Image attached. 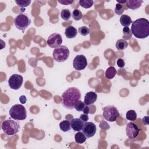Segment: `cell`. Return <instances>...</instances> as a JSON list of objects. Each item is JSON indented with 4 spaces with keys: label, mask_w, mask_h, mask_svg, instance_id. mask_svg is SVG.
<instances>
[{
    "label": "cell",
    "mask_w": 149,
    "mask_h": 149,
    "mask_svg": "<svg viewBox=\"0 0 149 149\" xmlns=\"http://www.w3.org/2000/svg\"><path fill=\"white\" fill-rule=\"evenodd\" d=\"M81 98V93L76 87H69L62 95V105L65 108H74L76 102Z\"/></svg>",
    "instance_id": "1"
},
{
    "label": "cell",
    "mask_w": 149,
    "mask_h": 149,
    "mask_svg": "<svg viewBox=\"0 0 149 149\" xmlns=\"http://www.w3.org/2000/svg\"><path fill=\"white\" fill-rule=\"evenodd\" d=\"M131 31L135 37L143 39L149 36V22L145 18H139L132 23Z\"/></svg>",
    "instance_id": "2"
},
{
    "label": "cell",
    "mask_w": 149,
    "mask_h": 149,
    "mask_svg": "<svg viewBox=\"0 0 149 149\" xmlns=\"http://www.w3.org/2000/svg\"><path fill=\"white\" fill-rule=\"evenodd\" d=\"M9 115L15 120H24L27 117L26 109L21 104H15L10 109Z\"/></svg>",
    "instance_id": "3"
},
{
    "label": "cell",
    "mask_w": 149,
    "mask_h": 149,
    "mask_svg": "<svg viewBox=\"0 0 149 149\" xmlns=\"http://www.w3.org/2000/svg\"><path fill=\"white\" fill-rule=\"evenodd\" d=\"M1 128L6 134L13 136L19 132L20 126L16 122L11 119H8L5 120L2 122Z\"/></svg>",
    "instance_id": "4"
},
{
    "label": "cell",
    "mask_w": 149,
    "mask_h": 149,
    "mask_svg": "<svg viewBox=\"0 0 149 149\" xmlns=\"http://www.w3.org/2000/svg\"><path fill=\"white\" fill-rule=\"evenodd\" d=\"M53 58L58 62H63L67 60L69 56V50L65 45H61L54 49Z\"/></svg>",
    "instance_id": "5"
},
{
    "label": "cell",
    "mask_w": 149,
    "mask_h": 149,
    "mask_svg": "<svg viewBox=\"0 0 149 149\" xmlns=\"http://www.w3.org/2000/svg\"><path fill=\"white\" fill-rule=\"evenodd\" d=\"M14 24L16 27L24 33V30L31 24V20L24 14H19L14 19Z\"/></svg>",
    "instance_id": "6"
},
{
    "label": "cell",
    "mask_w": 149,
    "mask_h": 149,
    "mask_svg": "<svg viewBox=\"0 0 149 149\" xmlns=\"http://www.w3.org/2000/svg\"><path fill=\"white\" fill-rule=\"evenodd\" d=\"M103 116L109 122H114L120 114L118 109L113 105H107L102 108Z\"/></svg>",
    "instance_id": "7"
},
{
    "label": "cell",
    "mask_w": 149,
    "mask_h": 149,
    "mask_svg": "<svg viewBox=\"0 0 149 149\" xmlns=\"http://www.w3.org/2000/svg\"><path fill=\"white\" fill-rule=\"evenodd\" d=\"M23 77L18 74H12L8 80V84L10 88L13 90H18L20 88L23 84Z\"/></svg>",
    "instance_id": "8"
},
{
    "label": "cell",
    "mask_w": 149,
    "mask_h": 149,
    "mask_svg": "<svg viewBox=\"0 0 149 149\" xmlns=\"http://www.w3.org/2000/svg\"><path fill=\"white\" fill-rule=\"evenodd\" d=\"M87 65V61L83 55H78L73 59V66L77 70H84Z\"/></svg>",
    "instance_id": "9"
},
{
    "label": "cell",
    "mask_w": 149,
    "mask_h": 149,
    "mask_svg": "<svg viewBox=\"0 0 149 149\" xmlns=\"http://www.w3.org/2000/svg\"><path fill=\"white\" fill-rule=\"evenodd\" d=\"M81 130L87 138H90L93 137L95 134L97 127L94 123L86 122L84 123Z\"/></svg>",
    "instance_id": "10"
},
{
    "label": "cell",
    "mask_w": 149,
    "mask_h": 149,
    "mask_svg": "<svg viewBox=\"0 0 149 149\" xmlns=\"http://www.w3.org/2000/svg\"><path fill=\"white\" fill-rule=\"evenodd\" d=\"M48 45L52 48H56L61 45L62 43V38L61 34L58 33L51 34L47 39Z\"/></svg>",
    "instance_id": "11"
},
{
    "label": "cell",
    "mask_w": 149,
    "mask_h": 149,
    "mask_svg": "<svg viewBox=\"0 0 149 149\" xmlns=\"http://www.w3.org/2000/svg\"><path fill=\"white\" fill-rule=\"evenodd\" d=\"M140 129L136 124L133 122L127 123L126 127V133L127 137L130 139H134L136 138L140 132Z\"/></svg>",
    "instance_id": "12"
},
{
    "label": "cell",
    "mask_w": 149,
    "mask_h": 149,
    "mask_svg": "<svg viewBox=\"0 0 149 149\" xmlns=\"http://www.w3.org/2000/svg\"><path fill=\"white\" fill-rule=\"evenodd\" d=\"M97 99V95L95 92L89 91L84 96V103L86 105L93 104Z\"/></svg>",
    "instance_id": "13"
},
{
    "label": "cell",
    "mask_w": 149,
    "mask_h": 149,
    "mask_svg": "<svg viewBox=\"0 0 149 149\" xmlns=\"http://www.w3.org/2000/svg\"><path fill=\"white\" fill-rule=\"evenodd\" d=\"M84 122L80 118H73L70 122V126L72 129L77 132L81 130Z\"/></svg>",
    "instance_id": "14"
},
{
    "label": "cell",
    "mask_w": 149,
    "mask_h": 149,
    "mask_svg": "<svg viewBox=\"0 0 149 149\" xmlns=\"http://www.w3.org/2000/svg\"><path fill=\"white\" fill-rule=\"evenodd\" d=\"M143 2V1L141 0H128L126 1V3L128 8L132 10H136L141 6Z\"/></svg>",
    "instance_id": "15"
},
{
    "label": "cell",
    "mask_w": 149,
    "mask_h": 149,
    "mask_svg": "<svg viewBox=\"0 0 149 149\" xmlns=\"http://www.w3.org/2000/svg\"><path fill=\"white\" fill-rule=\"evenodd\" d=\"M65 34L68 38H73L76 36L77 31L73 26H69L65 29Z\"/></svg>",
    "instance_id": "16"
},
{
    "label": "cell",
    "mask_w": 149,
    "mask_h": 149,
    "mask_svg": "<svg viewBox=\"0 0 149 149\" xmlns=\"http://www.w3.org/2000/svg\"><path fill=\"white\" fill-rule=\"evenodd\" d=\"M120 23L124 27H128L132 23L131 17L127 15H122L120 17Z\"/></svg>",
    "instance_id": "17"
},
{
    "label": "cell",
    "mask_w": 149,
    "mask_h": 149,
    "mask_svg": "<svg viewBox=\"0 0 149 149\" xmlns=\"http://www.w3.org/2000/svg\"><path fill=\"white\" fill-rule=\"evenodd\" d=\"M116 73L117 71L116 69L113 66H110L106 70L105 72V76L107 79H112L115 76Z\"/></svg>",
    "instance_id": "18"
},
{
    "label": "cell",
    "mask_w": 149,
    "mask_h": 149,
    "mask_svg": "<svg viewBox=\"0 0 149 149\" xmlns=\"http://www.w3.org/2000/svg\"><path fill=\"white\" fill-rule=\"evenodd\" d=\"M59 128L62 131L64 132H68L71 128L70 122L68 120H62L59 123Z\"/></svg>",
    "instance_id": "19"
},
{
    "label": "cell",
    "mask_w": 149,
    "mask_h": 149,
    "mask_svg": "<svg viewBox=\"0 0 149 149\" xmlns=\"http://www.w3.org/2000/svg\"><path fill=\"white\" fill-rule=\"evenodd\" d=\"M74 139H75V141L78 143V144H82L84 142L86 141L87 137L84 134V133L83 132H78L77 133L75 134L74 135Z\"/></svg>",
    "instance_id": "20"
},
{
    "label": "cell",
    "mask_w": 149,
    "mask_h": 149,
    "mask_svg": "<svg viewBox=\"0 0 149 149\" xmlns=\"http://www.w3.org/2000/svg\"><path fill=\"white\" fill-rule=\"evenodd\" d=\"M115 46H116V48L117 49L123 50L127 47L128 43L126 40H125L123 39H119V40H117Z\"/></svg>",
    "instance_id": "21"
},
{
    "label": "cell",
    "mask_w": 149,
    "mask_h": 149,
    "mask_svg": "<svg viewBox=\"0 0 149 149\" xmlns=\"http://www.w3.org/2000/svg\"><path fill=\"white\" fill-rule=\"evenodd\" d=\"M132 33L130 29L128 27H124L123 29V38L125 40H128L131 39Z\"/></svg>",
    "instance_id": "22"
},
{
    "label": "cell",
    "mask_w": 149,
    "mask_h": 149,
    "mask_svg": "<svg viewBox=\"0 0 149 149\" xmlns=\"http://www.w3.org/2000/svg\"><path fill=\"white\" fill-rule=\"evenodd\" d=\"M126 118L130 121H134L137 119V113L134 110H129L126 112Z\"/></svg>",
    "instance_id": "23"
},
{
    "label": "cell",
    "mask_w": 149,
    "mask_h": 149,
    "mask_svg": "<svg viewBox=\"0 0 149 149\" xmlns=\"http://www.w3.org/2000/svg\"><path fill=\"white\" fill-rule=\"evenodd\" d=\"M61 16L63 20L68 21L71 17V13L69 9H63L61 12Z\"/></svg>",
    "instance_id": "24"
},
{
    "label": "cell",
    "mask_w": 149,
    "mask_h": 149,
    "mask_svg": "<svg viewBox=\"0 0 149 149\" xmlns=\"http://www.w3.org/2000/svg\"><path fill=\"white\" fill-rule=\"evenodd\" d=\"M94 3L93 1H88V0H80L79 4L80 5L86 9L91 8Z\"/></svg>",
    "instance_id": "25"
},
{
    "label": "cell",
    "mask_w": 149,
    "mask_h": 149,
    "mask_svg": "<svg viewBox=\"0 0 149 149\" xmlns=\"http://www.w3.org/2000/svg\"><path fill=\"white\" fill-rule=\"evenodd\" d=\"M72 16L75 20H80L83 17V14L79 9H74L72 12Z\"/></svg>",
    "instance_id": "26"
},
{
    "label": "cell",
    "mask_w": 149,
    "mask_h": 149,
    "mask_svg": "<svg viewBox=\"0 0 149 149\" xmlns=\"http://www.w3.org/2000/svg\"><path fill=\"white\" fill-rule=\"evenodd\" d=\"M86 105L85 104L84 102H83L82 101L79 100L76 102V104L74 105V108L76 109V111L80 112L83 110V109L84 108Z\"/></svg>",
    "instance_id": "27"
},
{
    "label": "cell",
    "mask_w": 149,
    "mask_h": 149,
    "mask_svg": "<svg viewBox=\"0 0 149 149\" xmlns=\"http://www.w3.org/2000/svg\"><path fill=\"white\" fill-rule=\"evenodd\" d=\"M124 10H125V9L122 4H120L118 3L116 4L115 8V13L116 14L118 15H120L121 14L123 13Z\"/></svg>",
    "instance_id": "28"
},
{
    "label": "cell",
    "mask_w": 149,
    "mask_h": 149,
    "mask_svg": "<svg viewBox=\"0 0 149 149\" xmlns=\"http://www.w3.org/2000/svg\"><path fill=\"white\" fill-rule=\"evenodd\" d=\"M15 2L16 3V4L21 7V8H24L26 6H28L30 3H31V1L30 0H22V1H15Z\"/></svg>",
    "instance_id": "29"
},
{
    "label": "cell",
    "mask_w": 149,
    "mask_h": 149,
    "mask_svg": "<svg viewBox=\"0 0 149 149\" xmlns=\"http://www.w3.org/2000/svg\"><path fill=\"white\" fill-rule=\"evenodd\" d=\"M79 33L83 36H86L90 34V30L86 26H82L79 28L78 29Z\"/></svg>",
    "instance_id": "30"
},
{
    "label": "cell",
    "mask_w": 149,
    "mask_h": 149,
    "mask_svg": "<svg viewBox=\"0 0 149 149\" xmlns=\"http://www.w3.org/2000/svg\"><path fill=\"white\" fill-rule=\"evenodd\" d=\"M58 2L62 5H68L71 4L73 2V0H58Z\"/></svg>",
    "instance_id": "31"
},
{
    "label": "cell",
    "mask_w": 149,
    "mask_h": 149,
    "mask_svg": "<svg viewBox=\"0 0 149 149\" xmlns=\"http://www.w3.org/2000/svg\"><path fill=\"white\" fill-rule=\"evenodd\" d=\"M116 63H117V65H118V67H119V68H123V67L125 66V62H124V61H123L122 59H121V58L118 59L117 60Z\"/></svg>",
    "instance_id": "32"
},
{
    "label": "cell",
    "mask_w": 149,
    "mask_h": 149,
    "mask_svg": "<svg viewBox=\"0 0 149 149\" xmlns=\"http://www.w3.org/2000/svg\"><path fill=\"white\" fill-rule=\"evenodd\" d=\"M80 119L84 123V122H86L88 120V116L87 115L84 114V113L81 114L80 116Z\"/></svg>",
    "instance_id": "33"
},
{
    "label": "cell",
    "mask_w": 149,
    "mask_h": 149,
    "mask_svg": "<svg viewBox=\"0 0 149 149\" xmlns=\"http://www.w3.org/2000/svg\"><path fill=\"white\" fill-rule=\"evenodd\" d=\"M83 112V113L84 114L88 115V113H90V107H88V105H86V107H84V108L83 109V110L82 111Z\"/></svg>",
    "instance_id": "34"
},
{
    "label": "cell",
    "mask_w": 149,
    "mask_h": 149,
    "mask_svg": "<svg viewBox=\"0 0 149 149\" xmlns=\"http://www.w3.org/2000/svg\"><path fill=\"white\" fill-rule=\"evenodd\" d=\"M19 101L20 102L22 103V104H25L26 102V96L25 95H21L20 97H19Z\"/></svg>",
    "instance_id": "35"
},
{
    "label": "cell",
    "mask_w": 149,
    "mask_h": 149,
    "mask_svg": "<svg viewBox=\"0 0 149 149\" xmlns=\"http://www.w3.org/2000/svg\"><path fill=\"white\" fill-rule=\"evenodd\" d=\"M117 2H118V3L122 4V3H126V1H117Z\"/></svg>",
    "instance_id": "36"
},
{
    "label": "cell",
    "mask_w": 149,
    "mask_h": 149,
    "mask_svg": "<svg viewBox=\"0 0 149 149\" xmlns=\"http://www.w3.org/2000/svg\"><path fill=\"white\" fill-rule=\"evenodd\" d=\"M143 120H145V122H147V123L148 124V118H147V120H146V117H144V118H143L142 121H143Z\"/></svg>",
    "instance_id": "37"
}]
</instances>
